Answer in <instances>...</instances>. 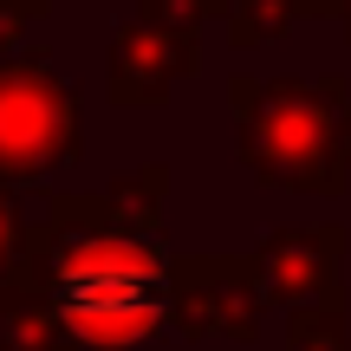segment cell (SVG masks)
Masks as SVG:
<instances>
[{"mask_svg": "<svg viewBox=\"0 0 351 351\" xmlns=\"http://www.w3.org/2000/svg\"><path fill=\"white\" fill-rule=\"evenodd\" d=\"M46 280L65 332L59 351H143L169 326V254L156 234L52 228Z\"/></svg>", "mask_w": 351, "mask_h": 351, "instance_id": "1", "label": "cell"}, {"mask_svg": "<svg viewBox=\"0 0 351 351\" xmlns=\"http://www.w3.org/2000/svg\"><path fill=\"white\" fill-rule=\"evenodd\" d=\"M351 85L339 72L326 78H228V104L241 117V156L267 189H306L339 195L351 182L339 156V104Z\"/></svg>", "mask_w": 351, "mask_h": 351, "instance_id": "2", "label": "cell"}, {"mask_svg": "<svg viewBox=\"0 0 351 351\" xmlns=\"http://www.w3.org/2000/svg\"><path fill=\"white\" fill-rule=\"evenodd\" d=\"M78 85L52 72V52L0 59V182H39L46 169L85 150Z\"/></svg>", "mask_w": 351, "mask_h": 351, "instance_id": "3", "label": "cell"}, {"mask_svg": "<svg viewBox=\"0 0 351 351\" xmlns=\"http://www.w3.org/2000/svg\"><path fill=\"white\" fill-rule=\"evenodd\" d=\"M267 293L247 254H189L169 267V319L182 339H261Z\"/></svg>", "mask_w": 351, "mask_h": 351, "instance_id": "4", "label": "cell"}, {"mask_svg": "<svg viewBox=\"0 0 351 351\" xmlns=\"http://www.w3.org/2000/svg\"><path fill=\"white\" fill-rule=\"evenodd\" d=\"M202 65V33H182V26H117L111 33V104H163L176 78H189Z\"/></svg>", "mask_w": 351, "mask_h": 351, "instance_id": "5", "label": "cell"}, {"mask_svg": "<svg viewBox=\"0 0 351 351\" xmlns=\"http://www.w3.org/2000/svg\"><path fill=\"white\" fill-rule=\"evenodd\" d=\"M46 241L52 228H26L13 261L0 267V351H59V306H52V280H46Z\"/></svg>", "mask_w": 351, "mask_h": 351, "instance_id": "6", "label": "cell"}, {"mask_svg": "<svg viewBox=\"0 0 351 351\" xmlns=\"http://www.w3.org/2000/svg\"><path fill=\"white\" fill-rule=\"evenodd\" d=\"M345 247H351L345 228H280V234H267L247 261H254V274H261L267 300L293 306V300H313V293H326L332 280H339Z\"/></svg>", "mask_w": 351, "mask_h": 351, "instance_id": "7", "label": "cell"}, {"mask_svg": "<svg viewBox=\"0 0 351 351\" xmlns=\"http://www.w3.org/2000/svg\"><path fill=\"white\" fill-rule=\"evenodd\" d=\"M306 13H339V0H234L228 7V46L254 52V46H274L293 20Z\"/></svg>", "mask_w": 351, "mask_h": 351, "instance_id": "8", "label": "cell"}, {"mask_svg": "<svg viewBox=\"0 0 351 351\" xmlns=\"http://www.w3.org/2000/svg\"><path fill=\"white\" fill-rule=\"evenodd\" d=\"M163 189H169V169L143 163V169H124L111 189H98V195H104V208L117 215L124 234H156V228H163Z\"/></svg>", "mask_w": 351, "mask_h": 351, "instance_id": "9", "label": "cell"}, {"mask_svg": "<svg viewBox=\"0 0 351 351\" xmlns=\"http://www.w3.org/2000/svg\"><path fill=\"white\" fill-rule=\"evenodd\" d=\"M287 339H293V351H351V332H345V280H332V287L313 293V300H293Z\"/></svg>", "mask_w": 351, "mask_h": 351, "instance_id": "10", "label": "cell"}, {"mask_svg": "<svg viewBox=\"0 0 351 351\" xmlns=\"http://www.w3.org/2000/svg\"><path fill=\"white\" fill-rule=\"evenodd\" d=\"M143 20L156 26H182V33H202V20L208 13H228V0H137Z\"/></svg>", "mask_w": 351, "mask_h": 351, "instance_id": "11", "label": "cell"}, {"mask_svg": "<svg viewBox=\"0 0 351 351\" xmlns=\"http://www.w3.org/2000/svg\"><path fill=\"white\" fill-rule=\"evenodd\" d=\"M33 20H46V7H39V0H0V59L13 52V39H20Z\"/></svg>", "mask_w": 351, "mask_h": 351, "instance_id": "12", "label": "cell"}, {"mask_svg": "<svg viewBox=\"0 0 351 351\" xmlns=\"http://www.w3.org/2000/svg\"><path fill=\"white\" fill-rule=\"evenodd\" d=\"M20 234H26V215H20V202H13V182H0V267L13 261Z\"/></svg>", "mask_w": 351, "mask_h": 351, "instance_id": "13", "label": "cell"}, {"mask_svg": "<svg viewBox=\"0 0 351 351\" xmlns=\"http://www.w3.org/2000/svg\"><path fill=\"white\" fill-rule=\"evenodd\" d=\"M339 156H345V169H351V104H339Z\"/></svg>", "mask_w": 351, "mask_h": 351, "instance_id": "14", "label": "cell"}, {"mask_svg": "<svg viewBox=\"0 0 351 351\" xmlns=\"http://www.w3.org/2000/svg\"><path fill=\"white\" fill-rule=\"evenodd\" d=\"M339 13H345V33H351V0H339Z\"/></svg>", "mask_w": 351, "mask_h": 351, "instance_id": "15", "label": "cell"}, {"mask_svg": "<svg viewBox=\"0 0 351 351\" xmlns=\"http://www.w3.org/2000/svg\"><path fill=\"white\" fill-rule=\"evenodd\" d=\"M39 7H52V0H39Z\"/></svg>", "mask_w": 351, "mask_h": 351, "instance_id": "16", "label": "cell"}]
</instances>
